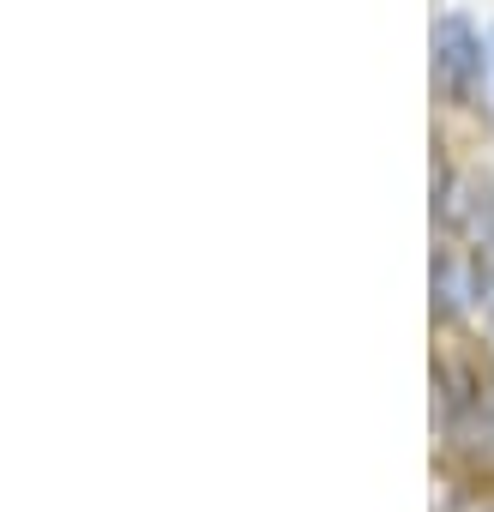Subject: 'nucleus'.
I'll use <instances>...</instances> for the list:
<instances>
[{"label": "nucleus", "instance_id": "nucleus-1", "mask_svg": "<svg viewBox=\"0 0 494 512\" xmlns=\"http://www.w3.org/2000/svg\"><path fill=\"white\" fill-rule=\"evenodd\" d=\"M434 386H440V416H446L452 452L494 476V380L482 368H464L458 356H440Z\"/></svg>", "mask_w": 494, "mask_h": 512}, {"label": "nucleus", "instance_id": "nucleus-2", "mask_svg": "<svg viewBox=\"0 0 494 512\" xmlns=\"http://www.w3.org/2000/svg\"><path fill=\"white\" fill-rule=\"evenodd\" d=\"M434 85L452 103H476V91H482V37L464 19L434 25Z\"/></svg>", "mask_w": 494, "mask_h": 512}, {"label": "nucleus", "instance_id": "nucleus-3", "mask_svg": "<svg viewBox=\"0 0 494 512\" xmlns=\"http://www.w3.org/2000/svg\"><path fill=\"white\" fill-rule=\"evenodd\" d=\"M440 223L452 235H464L470 247L494 253V187L476 175H440Z\"/></svg>", "mask_w": 494, "mask_h": 512}, {"label": "nucleus", "instance_id": "nucleus-4", "mask_svg": "<svg viewBox=\"0 0 494 512\" xmlns=\"http://www.w3.org/2000/svg\"><path fill=\"white\" fill-rule=\"evenodd\" d=\"M488 512H494V506H488Z\"/></svg>", "mask_w": 494, "mask_h": 512}]
</instances>
